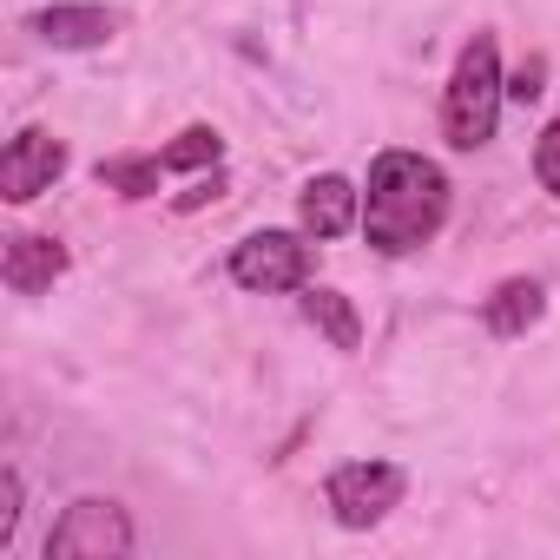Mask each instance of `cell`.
Returning <instances> with one entry per match:
<instances>
[{
  "label": "cell",
  "instance_id": "obj_8",
  "mask_svg": "<svg viewBox=\"0 0 560 560\" xmlns=\"http://www.w3.org/2000/svg\"><path fill=\"white\" fill-rule=\"evenodd\" d=\"M298 218H304V231H311V237H343L350 224H363V191H357L350 178L324 172V178H311V185H304Z\"/></svg>",
  "mask_w": 560,
  "mask_h": 560
},
{
  "label": "cell",
  "instance_id": "obj_1",
  "mask_svg": "<svg viewBox=\"0 0 560 560\" xmlns=\"http://www.w3.org/2000/svg\"><path fill=\"white\" fill-rule=\"evenodd\" d=\"M442 224H448V178H442V165L422 159V152H402V145L376 152L370 191H363V237L383 257H409Z\"/></svg>",
  "mask_w": 560,
  "mask_h": 560
},
{
  "label": "cell",
  "instance_id": "obj_9",
  "mask_svg": "<svg viewBox=\"0 0 560 560\" xmlns=\"http://www.w3.org/2000/svg\"><path fill=\"white\" fill-rule=\"evenodd\" d=\"M34 34L47 47H60V54H86V47H106L119 34V14L113 8H40Z\"/></svg>",
  "mask_w": 560,
  "mask_h": 560
},
{
  "label": "cell",
  "instance_id": "obj_16",
  "mask_svg": "<svg viewBox=\"0 0 560 560\" xmlns=\"http://www.w3.org/2000/svg\"><path fill=\"white\" fill-rule=\"evenodd\" d=\"M540 80H547V60H527L514 80H508V100H521V106H534L540 100Z\"/></svg>",
  "mask_w": 560,
  "mask_h": 560
},
{
  "label": "cell",
  "instance_id": "obj_6",
  "mask_svg": "<svg viewBox=\"0 0 560 560\" xmlns=\"http://www.w3.org/2000/svg\"><path fill=\"white\" fill-rule=\"evenodd\" d=\"M60 172H67V145H60L54 132L27 126L8 152H0V198H8V205H27V198L54 191Z\"/></svg>",
  "mask_w": 560,
  "mask_h": 560
},
{
  "label": "cell",
  "instance_id": "obj_15",
  "mask_svg": "<svg viewBox=\"0 0 560 560\" xmlns=\"http://www.w3.org/2000/svg\"><path fill=\"white\" fill-rule=\"evenodd\" d=\"M14 534H21V475L8 468L0 475V547H14Z\"/></svg>",
  "mask_w": 560,
  "mask_h": 560
},
{
  "label": "cell",
  "instance_id": "obj_13",
  "mask_svg": "<svg viewBox=\"0 0 560 560\" xmlns=\"http://www.w3.org/2000/svg\"><path fill=\"white\" fill-rule=\"evenodd\" d=\"M218 152H224V139H218L211 126H191V132H178V139L159 152V165H165V172H198V165H218Z\"/></svg>",
  "mask_w": 560,
  "mask_h": 560
},
{
  "label": "cell",
  "instance_id": "obj_11",
  "mask_svg": "<svg viewBox=\"0 0 560 560\" xmlns=\"http://www.w3.org/2000/svg\"><path fill=\"white\" fill-rule=\"evenodd\" d=\"M304 317H311V330L330 337V350H357V343H363L357 304H350L343 291H330V284H304Z\"/></svg>",
  "mask_w": 560,
  "mask_h": 560
},
{
  "label": "cell",
  "instance_id": "obj_5",
  "mask_svg": "<svg viewBox=\"0 0 560 560\" xmlns=\"http://www.w3.org/2000/svg\"><path fill=\"white\" fill-rule=\"evenodd\" d=\"M119 553H132V521H126L119 501H93L86 494L47 534V560H119Z\"/></svg>",
  "mask_w": 560,
  "mask_h": 560
},
{
  "label": "cell",
  "instance_id": "obj_7",
  "mask_svg": "<svg viewBox=\"0 0 560 560\" xmlns=\"http://www.w3.org/2000/svg\"><path fill=\"white\" fill-rule=\"evenodd\" d=\"M0 277H8V291H14V298H40V291H54L60 277H67V244H60V237H34V231H21V237H8Z\"/></svg>",
  "mask_w": 560,
  "mask_h": 560
},
{
  "label": "cell",
  "instance_id": "obj_10",
  "mask_svg": "<svg viewBox=\"0 0 560 560\" xmlns=\"http://www.w3.org/2000/svg\"><path fill=\"white\" fill-rule=\"evenodd\" d=\"M540 317H547V291H540V277H508V284L481 304L488 337H527Z\"/></svg>",
  "mask_w": 560,
  "mask_h": 560
},
{
  "label": "cell",
  "instance_id": "obj_2",
  "mask_svg": "<svg viewBox=\"0 0 560 560\" xmlns=\"http://www.w3.org/2000/svg\"><path fill=\"white\" fill-rule=\"evenodd\" d=\"M501 100H508V80H501V54H494V34H475L448 73V93H442V132L455 152H481L501 126Z\"/></svg>",
  "mask_w": 560,
  "mask_h": 560
},
{
  "label": "cell",
  "instance_id": "obj_12",
  "mask_svg": "<svg viewBox=\"0 0 560 560\" xmlns=\"http://www.w3.org/2000/svg\"><path fill=\"white\" fill-rule=\"evenodd\" d=\"M159 178H165L159 152H145V159H100V185H113L119 198H152Z\"/></svg>",
  "mask_w": 560,
  "mask_h": 560
},
{
  "label": "cell",
  "instance_id": "obj_17",
  "mask_svg": "<svg viewBox=\"0 0 560 560\" xmlns=\"http://www.w3.org/2000/svg\"><path fill=\"white\" fill-rule=\"evenodd\" d=\"M218 191H224V178H198V185H191L178 205H185V211H198V205H205V198H218Z\"/></svg>",
  "mask_w": 560,
  "mask_h": 560
},
{
  "label": "cell",
  "instance_id": "obj_4",
  "mask_svg": "<svg viewBox=\"0 0 560 560\" xmlns=\"http://www.w3.org/2000/svg\"><path fill=\"white\" fill-rule=\"evenodd\" d=\"M402 494H409V475L396 462H343L324 481V501H330L337 527H376L389 508H402Z\"/></svg>",
  "mask_w": 560,
  "mask_h": 560
},
{
  "label": "cell",
  "instance_id": "obj_3",
  "mask_svg": "<svg viewBox=\"0 0 560 560\" xmlns=\"http://www.w3.org/2000/svg\"><path fill=\"white\" fill-rule=\"evenodd\" d=\"M231 284L257 291V298H284L311 284V244L298 231H250L231 250Z\"/></svg>",
  "mask_w": 560,
  "mask_h": 560
},
{
  "label": "cell",
  "instance_id": "obj_14",
  "mask_svg": "<svg viewBox=\"0 0 560 560\" xmlns=\"http://www.w3.org/2000/svg\"><path fill=\"white\" fill-rule=\"evenodd\" d=\"M534 178H540V185L560 198V119H553V126L534 139Z\"/></svg>",
  "mask_w": 560,
  "mask_h": 560
}]
</instances>
